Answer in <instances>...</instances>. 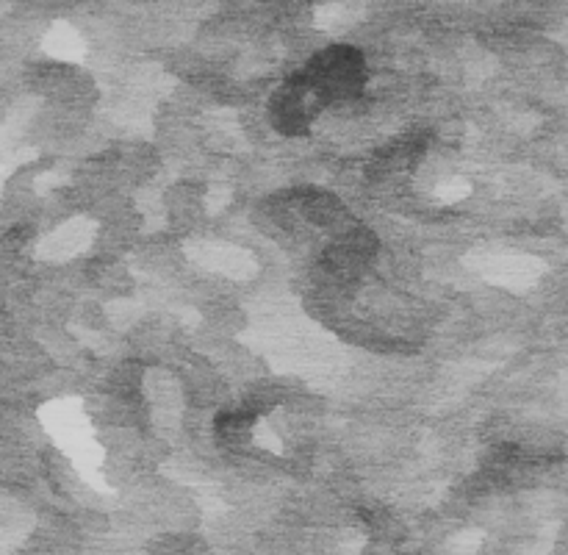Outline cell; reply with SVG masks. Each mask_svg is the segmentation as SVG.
I'll list each match as a JSON object with an SVG mask.
<instances>
[{"label":"cell","mask_w":568,"mask_h":555,"mask_svg":"<svg viewBox=\"0 0 568 555\" xmlns=\"http://www.w3.org/2000/svg\"><path fill=\"white\" fill-rule=\"evenodd\" d=\"M253 422H255V414L250 408H239V411H225V414H219L217 417V433L230 444H242L250 431H253Z\"/></svg>","instance_id":"3957f363"},{"label":"cell","mask_w":568,"mask_h":555,"mask_svg":"<svg viewBox=\"0 0 568 555\" xmlns=\"http://www.w3.org/2000/svg\"><path fill=\"white\" fill-rule=\"evenodd\" d=\"M319 109L322 106L291 75L289 81L269 100V120L275 125V131H280L283 136H305Z\"/></svg>","instance_id":"7a4b0ae2"},{"label":"cell","mask_w":568,"mask_h":555,"mask_svg":"<svg viewBox=\"0 0 568 555\" xmlns=\"http://www.w3.org/2000/svg\"><path fill=\"white\" fill-rule=\"evenodd\" d=\"M366 75L369 70L361 50L352 45H330L314 53L294 78L319 106H327L336 100L358 98L366 87Z\"/></svg>","instance_id":"6da1fadb"}]
</instances>
